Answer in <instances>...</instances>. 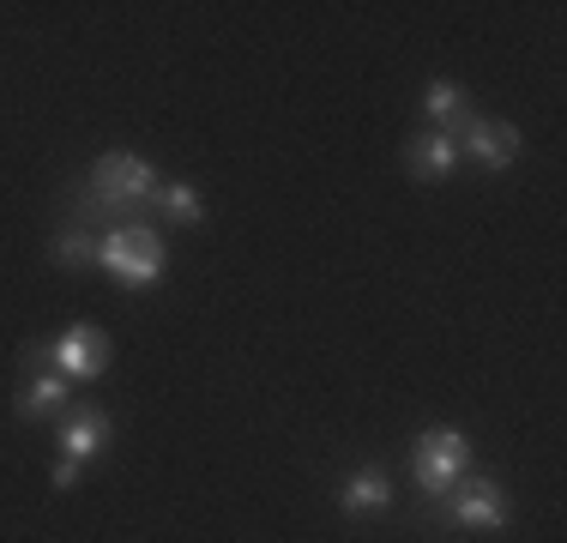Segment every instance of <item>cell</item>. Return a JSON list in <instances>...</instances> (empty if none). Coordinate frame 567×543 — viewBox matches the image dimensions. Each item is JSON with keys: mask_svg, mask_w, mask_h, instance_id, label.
<instances>
[{"mask_svg": "<svg viewBox=\"0 0 567 543\" xmlns=\"http://www.w3.org/2000/svg\"><path fill=\"white\" fill-rule=\"evenodd\" d=\"M49 362H55V375H66V380H97L110 369V332L91 326V320L66 326L55 345H49Z\"/></svg>", "mask_w": 567, "mask_h": 543, "instance_id": "5b68a950", "label": "cell"}, {"mask_svg": "<svg viewBox=\"0 0 567 543\" xmlns=\"http://www.w3.org/2000/svg\"><path fill=\"white\" fill-rule=\"evenodd\" d=\"M339 508L344 513H386L393 508V478H386L381 465H362L357 478L339 489Z\"/></svg>", "mask_w": 567, "mask_h": 543, "instance_id": "30bf717a", "label": "cell"}, {"mask_svg": "<svg viewBox=\"0 0 567 543\" xmlns=\"http://www.w3.org/2000/svg\"><path fill=\"white\" fill-rule=\"evenodd\" d=\"M61 404H66V375L43 369V375L24 380V392H19V417H24V423H49Z\"/></svg>", "mask_w": 567, "mask_h": 543, "instance_id": "8fae6325", "label": "cell"}, {"mask_svg": "<svg viewBox=\"0 0 567 543\" xmlns=\"http://www.w3.org/2000/svg\"><path fill=\"white\" fill-rule=\"evenodd\" d=\"M145 206H157L164 224H199V217H206V199H199V187H187V182H157V194L145 199Z\"/></svg>", "mask_w": 567, "mask_h": 543, "instance_id": "7c38bea8", "label": "cell"}, {"mask_svg": "<svg viewBox=\"0 0 567 543\" xmlns=\"http://www.w3.org/2000/svg\"><path fill=\"white\" fill-rule=\"evenodd\" d=\"M97 266L110 272L115 284H127V290H152V284L164 278V266H169V248H164V236H157L152 224H121V229L103 236Z\"/></svg>", "mask_w": 567, "mask_h": 543, "instance_id": "6da1fadb", "label": "cell"}, {"mask_svg": "<svg viewBox=\"0 0 567 543\" xmlns=\"http://www.w3.org/2000/svg\"><path fill=\"white\" fill-rule=\"evenodd\" d=\"M423 115L435 121V133H465L471 127V98H465V85H453V79H429V91H423Z\"/></svg>", "mask_w": 567, "mask_h": 543, "instance_id": "ba28073f", "label": "cell"}, {"mask_svg": "<svg viewBox=\"0 0 567 543\" xmlns=\"http://www.w3.org/2000/svg\"><path fill=\"white\" fill-rule=\"evenodd\" d=\"M458 157H471L477 170L502 175V170H513V157H519V127H513V121H495V115H471V127L458 133Z\"/></svg>", "mask_w": 567, "mask_h": 543, "instance_id": "8992f818", "label": "cell"}, {"mask_svg": "<svg viewBox=\"0 0 567 543\" xmlns=\"http://www.w3.org/2000/svg\"><path fill=\"white\" fill-rule=\"evenodd\" d=\"M152 194H157V170H152V157H140V152H103L97 170H91V199H97V212H127Z\"/></svg>", "mask_w": 567, "mask_h": 543, "instance_id": "3957f363", "label": "cell"}, {"mask_svg": "<svg viewBox=\"0 0 567 543\" xmlns=\"http://www.w3.org/2000/svg\"><path fill=\"white\" fill-rule=\"evenodd\" d=\"M404 170H411L416 182H447L458 170V140L453 133H416V140L404 145Z\"/></svg>", "mask_w": 567, "mask_h": 543, "instance_id": "52a82bcc", "label": "cell"}, {"mask_svg": "<svg viewBox=\"0 0 567 543\" xmlns=\"http://www.w3.org/2000/svg\"><path fill=\"white\" fill-rule=\"evenodd\" d=\"M441 508H447V520L458 525V532H507V520H513V508H507V489L495 483V478H458L447 495H441Z\"/></svg>", "mask_w": 567, "mask_h": 543, "instance_id": "277c9868", "label": "cell"}, {"mask_svg": "<svg viewBox=\"0 0 567 543\" xmlns=\"http://www.w3.org/2000/svg\"><path fill=\"white\" fill-rule=\"evenodd\" d=\"M110 417L103 411H73L61 423V459H79V465H85V459H103V447H110Z\"/></svg>", "mask_w": 567, "mask_h": 543, "instance_id": "9c48e42d", "label": "cell"}, {"mask_svg": "<svg viewBox=\"0 0 567 543\" xmlns=\"http://www.w3.org/2000/svg\"><path fill=\"white\" fill-rule=\"evenodd\" d=\"M97 248L103 242L91 236V229H66V236H55V266H66V272H79V266H97Z\"/></svg>", "mask_w": 567, "mask_h": 543, "instance_id": "4fadbf2b", "label": "cell"}, {"mask_svg": "<svg viewBox=\"0 0 567 543\" xmlns=\"http://www.w3.org/2000/svg\"><path fill=\"white\" fill-rule=\"evenodd\" d=\"M49 478H55V489H73L79 483V459H55V471H49Z\"/></svg>", "mask_w": 567, "mask_h": 543, "instance_id": "5bb4252c", "label": "cell"}, {"mask_svg": "<svg viewBox=\"0 0 567 543\" xmlns=\"http://www.w3.org/2000/svg\"><path fill=\"white\" fill-rule=\"evenodd\" d=\"M471 471V441H465V429H453V423H441V429H423L416 434V447H411V478L423 495H447V489L458 483Z\"/></svg>", "mask_w": 567, "mask_h": 543, "instance_id": "7a4b0ae2", "label": "cell"}]
</instances>
